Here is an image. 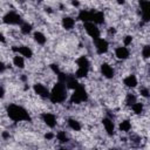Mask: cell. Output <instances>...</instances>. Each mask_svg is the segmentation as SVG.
I'll return each mask as SVG.
<instances>
[{
	"label": "cell",
	"mask_w": 150,
	"mask_h": 150,
	"mask_svg": "<svg viewBox=\"0 0 150 150\" xmlns=\"http://www.w3.org/2000/svg\"><path fill=\"white\" fill-rule=\"evenodd\" d=\"M30 93L38 97L41 101H49V96H50V86L42 81V80H38L34 81L30 84Z\"/></svg>",
	"instance_id": "9"
},
{
	"label": "cell",
	"mask_w": 150,
	"mask_h": 150,
	"mask_svg": "<svg viewBox=\"0 0 150 150\" xmlns=\"http://www.w3.org/2000/svg\"><path fill=\"white\" fill-rule=\"evenodd\" d=\"M2 116L6 117L12 124L32 123L33 117L28 109L21 103L11 102L2 107Z\"/></svg>",
	"instance_id": "1"
},
{
	"label": "cell",
	"mask_w": 150,
	"mask_h": 150,
	"mask_svg": "<svg viewBox=\"0 0 150 150\" xmlns=\"http://www.w3.org/2000/svg\"><path fill=\"white\" fill-rule=\"evenodd\" d=\"M91 47L95 53L96 56H107L111 53V42L105 38V36H101L98 39H95L91 41Z\"/></svg>",
	"instance_id": "11"
},
{
	"label": "cell",
	"mask_w": 150,
	"mask_h": 150,
	"mask_svg": "<svg viewBox=\"0 0 150 150\" xmlns=\"http://www.w3.org/2000/svg\"><path fill=\"white\" fill-rule=\"evenodd\" d=\"M139 59L144 63L150 62V41L144 42L139 47Z\"/></svg>",
	"instance_id": "24"
},
{
	"label": "cell",
	"mask_w": 150,
	"mask_h": 150,
	"mask_svg": "<svg viewBox=\"0 0 150 150\" xmlns=\"http://www.w3.org/2000/svg\"><path fill=\"white\" fill-rule=\"evenodd\" d=\"M63 125L69 132H73V134H80L84 129L83 122L76 116H67Z\"/></svg>",
	"instance_id": "15"
},
{
	"label": "cell",
	"mask_w": 150,
	"mask_h": 150,
	"mask_svg": "<svg viewBox=\"0 0 150 150\" xmlns=\"http://www.w3.org/2000/svg\"><path fill=\"white\" fill-rule=\"evenodd\" d=\"M69 89L67 88L66 83L63 81L56 80V82H54L50 87V96H49V103L57 105V104H63L67 103L68 98H69Z\"/></svg>",
	"instance_id": "2"
},
{
	"label": "cell",
	"mask_w": 150,
	"mask_h": 150,
	"mask_svg": "<svg viewBox=\"0 0 150 150\" xmlns=\"http://www.w3.org/2000/svg\"><path fill=\"white\" fill-rule=\"evenodd\" d=\"M111 57L114 59V61L118 62V63H125L128 61H130L132 59V49L129 47H125L121 43H117L112 47L111 49Z\"/></svg>",
	"instance_id": "10"
},
{
	"label": "cell",
	"mask_w": 150,
	"mask_h": 150,
	"mask_svg": "<svg viewBox=\"0 0 150 150\" xmlns=\"http://www.w3.org/2000/svg\"><path fill=\"white\" fill-rule=\"evenodd\" d=\"M39 122L48 130H57L60 128V120L57 112L53 110H43L39 112Z\"/></svg>",
	"instance_id": "5"
},
{
	"label": "cell",
	"mask_w": 150,
	"mask_h": 150,
	"mask_svg": "<svg viewBox=\"0 0 150 150\" xmlns=\"http://www.w3.org/2000/svg\"><path fill=\"white\" fill-rule=\"evenodd\" d=\"M88 101H89V91L84 87V84L81 83L77 88H75L74 90L70 91L67 104L74 105V107H81V105L88 103Z\"/></svg>",
	"instance_id": "4"
},
{
	"label": "cell",
	"mask_w": 150,
	"mask_h": 150,
	"mask_svg": "<svg viewBox=\"0 0 150 150\" xmlns=\"http://www.w3.org/2000/svg\"><path fill=\"white\" fill-rule=\"evenodd\" d=\"M120 43L132 49V47L135 45V35L131 33H124L120 39Z\"/></svg>",
	"instance_id": "25"
},
{
	"label": "cell",
	"mask_w": 150,
	"mask_h": 150,
	"mask_svg": "<svg viewBox=\"0 0 150 150\" xmlns=\"http://www.w3.org/2000/svg\"><path fill=\"white\" fill-rule=\"evenodd\" d=\"M134 131V121L130 116H123L117 120V132L118 135H130Z\"/></svg>",
	"instance_id": "16"
},
{
	"label": "cell",
	"mask_w": 150,
	"mask_h": 150,
	"mask_svg": "<svg viewBox=\"0 0 150 150\" xmlns=\"http://www.w3.org/2000/svg\"><path fill=\"white\" fill-rule=\"evenodd\" d=\"M9 50H11V53H18V54H20L27 61H32L34 59V56H35L34 48L30 45L26 43V42H19L16 45H12L9 47Z\"/></svg>",
	"instance_id": "14"
},
{
	"label": "cell",
	"mask_w": 150,
	"mask_h": 150,
	"mask_svg": "<svg viewBox=\"0 0 150 150\" xmlns=\"http://www.w3.org/2000/svg\"><path fill=\"white\" fill-rule=\"evenodd\" d=\"M8 62L12 64V67L16 71H25L28 68L27 60L23 56H21L20 54H18V53H12Z\"/></svg>",
	"instance_id": "17"
},
{
	"label": "cell",
	"mask_w": 150,
	"mask_h": 150,
	"mask_svg": "<svg viewBox=\"0 0 150 150\" xmlns=\"http://www.w3.org/2000/svg\"><path fill=\"white\" fill-rule=\"evenodd\" d=\"M139 100L144 101V102H149L150 101V83H144L142 82L141 86L138 87V89L136 90Z\"/></svg>",
	"instance_id": "23"
},
{
	"label": "cell",
	"mask_w": 150,
	"mask_h": 150,
	"mask_svg": "<svg viewBox=\"0 0 150 150\" xmlns=\"http://www.w3.org/2000/svg\"><path fill=\"white\" fill-rule=\"evenodd\" d=\"M97 73L104 81H114L118 75L117 67L111 60H103L97 66Z\"/></svg>",
	"instance_id": "6"
},
{
	"label": "cell",
	"mask_w": 150,
	"mask_h": 150,
	"mask_svg": "<svg viewBox=\"0 0 150 150\" xmlns=\"http://www.w3.org/2000/svg\"><path fill=\"white\" fill-rule=\"evenodd\" d=\"M55 142L57 143V145H70V143L73 142L70 132L66 128H59L57 130H55Z\"/></svg>",
	"instance_id": "18"
},
{
	"label": "cell",
	"mask_w": 150,
	"mask_h": 150,
	"mask_svg": "<svg viewBox=\"0 0 150 150\" xmlns=\"http://www.w3.org/2000/svg\"><path fill=\"white\" fill-rule=\"evenodd\" d=\"M30 40H32V42L35 46H39L40 48H43V47H46L48 45V36H47V34L42 29H39V28H36L34 30V33L30 36Z\"/></svg>",
	"instance_id": "19"
},
{
	"label": "cell",
	"mask_w": 150,
	"mask_h": 150,
	"mask_svg": "<svg viewBox=\"0 0 150 150\" xmlns=\"http://www.w3.org/2000/svg\"><path fill=\"white\" fill-rule=\"evenodd\" d=\"M146 110H148V104H146V102H144V101H142V100H138L136 103H134L132 105H131V108L129 109V111H130V114H131V117L134 116V117H143L144 115H145V112H146Z\"/></svg>",
	"instance_id": "20"
},
{
	"label": "cell",
	"mask_w": 150,
	"mask_h": 150,
	"mask_svg": "<svg viewBox=\"0 0 150 150\" xmlns=\"http://www.w3.org/2000/svg\"><path fill=\"white\" fill-rule=\"evenodd\" d=\"M35 29H36V28H35L34 23H33L32 21H28V20H25V21L20 25V27L18 28V30H19V33H20V35H21L22 38H27V36L30 38Z\"/></svg>",
	"instance_id": "21"
},
{
	"label": "cell",
	"mask_w": 150,
	"mask_h": 150,
	"mask_svg": "<svg viewBox=\"0 0 150 150\" xmlns=\"http://www.w3.org/2000/svg\"><path fill=\"white\" fill-rule=\"evenodd\" d=\"M80 25V22L76 19V15H73L70 13H63L60 19H59V26L61 27L62 30H64L66 33H71L74 32L77 26Z\"/></svg>",
	"instance_id": "12"
},
{
	"label": "cell",
	"mask_w": 150,
	"mask_h": 150,
	"mask_svg": "<svg viewBox=\"0 0 150 150\" xmlns=\"http://www.w3.org/2000/svg\"><path fill=\"white\" fill-rule=\"evenodd\" d=\"M1 26H7L8 28H19L20 25L26 20L23 19V15L21 12L16 8L11 9H2L1 11Z\"/></svg>",
	"instance_id": "3"
},
{
	"label": "cell",
	"mask_w": 150,
	"mask_h": 150,
	"mask_svg": "<svg viewBox=\"0 0 150 150\" xmlns=\"http://www.w3.org/2000/svg\"><path fill=\"white\" fill-rule=\"evenodd\" d=\"M101 127L107 138L115 139L117 137V120L115 118V116L105 114L103 117H101Z\"/></svg>",
	"instance_id": "7"
},
{
	"label": "cell",
	"mask_w": 150,
	"mask_h": 150,
	"mask_svg": "<svg viewBox=\"0 0 150 150\" xmlns=\"http://www.w3.org/2000/svg\"><path fill=\"white\" fill-rule=\"evenodd\" d=\"M11 138H12V132H11V130L2 128V130H1V139H2V142H8Z\"/></svg>",
	"instance_id": "26"
},
{
	"label": "cell",
	"mask_w": 150,
	"mask_h": 150,
	"mask_svg": "<svg viewBox=\"0 0 150 150\" xmlns=\"http://www.w3.org/2000/svg\"><path fill=\"white\" fill-rule=\"evenodd\" d=\"M139 100L138 95L136 91H125L123 94V100H122V104L124 108H127V110H129L131 108V105L134 103H136Z\"/></svg>",
	"instance_id": "22"
},
{
	"label": "cell",
	"mask_w": 150,
	"mask_h": 150,
	"mask_svg": "<svg viewBox=\"0 0 150 150\" xmlns=\"http://www.w3.org/2000/svg\"><path fill=\"white\" fill-rule=\"evenodd\" d=\"M141 83L142 81L139 74L136 71H128L121 76V86L125 89V91H136Z\"/></svg>",
	"instance_id": "8"
},
{
	"label": "cell",
	"mask_w": 150,
	"mask_h": 150,
	"mask_svg": "<svg viewBox=\"0 0 150 150\" xmlns=\"http://www.w3.org/2000/svg\"><path fill=\"white\" fill-rule=\"evenodd\" d=\"M81 28H82V32L84 33V35L88 39H90V41L103 36V28L100 27L98 25H96L93 21H88V22L81 23Z\"/></svg>",
	"instance_id": "13"
},
{
	"label": "cell",
	"mask_w": 150,
	"mask_h": 150,
	"mask_svg": "<svg viewBox=\"0 0 150 150\" xmlns=\"http://www.w3.org/2000/svg\"><path fill=\"white\" fill-rule=\"evenodd\" d=\"M108 150H123V146H121V145H118V144H114V145L109 146Z\"/></svg>",
	"instance_id": "27"
}]
</instances>
